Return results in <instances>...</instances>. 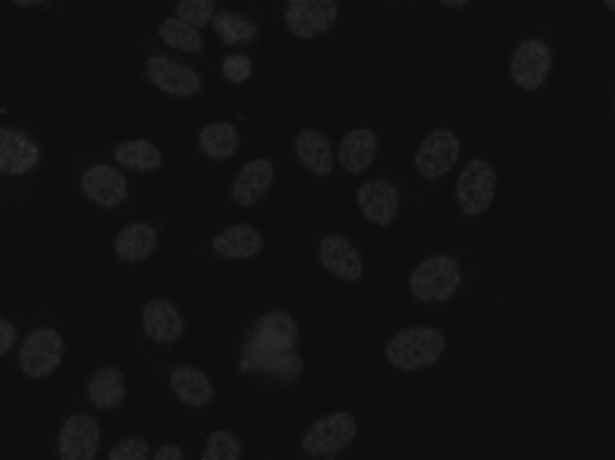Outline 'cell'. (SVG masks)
<instances>
[{
	"label": "cell",
	"mask_w": 615,
	"mask_h": 460,
	"mask_svg": "<svg viewBox=\"0 0 615 460\" xmlns=\"http://www.w3.org/2000/svg\"><path fill=\"white\" fill-rule=\"evenodd\" d=\"M264 241L259 229L249 224L227 227L212 239V248L225 259L246 260L259 256Z\"/></svg>",
	"instance_id": "cell-18"
},
{
	"label": "cell",
	"mask_w": 615,
	"mask_h": 460,
	"mask_svg": "<svg viewBox=\"0 0 615 460\" xmlns=\"http://www.w3.org/2000/svg\"><path fill=\"white\" fill-rule=\"evenodd\" d=\"M63 355L62 335L44 327L24 338L19 351L20 367L32 379L48 378L60 366Z\"/></svg>",
	"instance_id": "cell-5"
},
{
	"label": "cell",
	"mask_w": 615,
	"mask_h": 460,
	"mask_svg": "<svg viewBox=\"0 0 615 460\" xmlns=\"http://www.w3.org/2000/svg\"><path fill=\"white\" fill-rule=\"evenodd\" d=\"M212 30L226 45H247L255 40L259 28L255 22L237 12L221 10L212 19Z\"/></svg>",
	"instance_id": "cell-26"
},
{
	"label": "cell",
	"mask_w": 615,
	"mask_h": 460,
	"mask_svg": "<svg viewBox=\"0 0 615 460\" xmlns=\"http://www.w3.org/2000/svg\"><path fill=\"white\" fill-rule=\"evenodd\" d=\"M243 453L237 435L232 430L216 429L210 434L202 460H238Z\"/></svg>",
	"instance_id": "cell-29"
},
{
	"label": "cell",
	"mask_w": 615,
	"mask_h": 460,
	"mask_svg": "<svg viewBox=\"0 0 615 460\" xmlns=\"http://www.w3.org/2000/svg\"><path fill=\"white\" fill-rule=\"evenodd\" d=\"M445 350L446 339L434 327H406L386 343L385 357L395 369L415 373L436 365Z\"/></svg>",
	"instance_id": "cell-1"
},
{
	"label": "cell",
	"mask_w": 615,
	"mask_h": 460,
	"mask_svg": "<svg viewBox=\"0 0 615 460\" xmlns=\"http://www.w3.org/2000/svg\"><path fill=\"white\" fill-rule=\"evenodd\" d=\"M102 433L88 414L71 415L58 434L59 458L62 460H94L98 455Z\"/></svg>",
	"instance_id": "cell-9"
},
{
	"label": "cell",
	"mask_w": 615,
	"mask_h": 460,
	"mask_svg": "<svg viewBox=\"0 0 615 460\" xmlns=\"http://www.w3.org/2000/svg\"><path fill=\"white\" fill-rule=\"evenodd\" d=\"M84 196L105 209H113L128 199V180L116 167L93 165L82 176Z\"/></svg>",
	"instance_id": "cell-14"
},
{
	"label": "cell",
	"mask_w": 615,
	"mask_h": 460,
	"mask_svg": "<svg viewBox=\"0 0 615 460\" xmlns=\"http://www.w3.org/2000/svg\"><path fill=\"white\" fill-rule=\"evenodd\" d=\"M115 161L140 174L156 172L163 164V154L158 148L149 140H129L117 144L114 151Z\"/></svg>",
	"instance_id": "cell-24"
},
{
	"label": "cell",
	"mask_w": 615,
	"mask_h": 460,
	"mask_svg": "<svg viewBox=\"0 0 615 460\" xmlns=\"http://www.w3.org/2000/svg\"><path fill=\"white\" fill-rule=\"evenodd\" d=\"M377 149L376 132L368 128H358L348 131L343 138L338 157L347 174L359 176L371 166Z\"/></svg>",
	"instance_id": "cell-20"
},
{
	"label": "cell",
	"mask_w": 615,
	"mask_h": 460,
	"mask_svg": "<svg viewBox=\"0 0 615 460\" xmlns=\"http://www.w3.org/2000/svg\"><path fill=\"white\" fill-rule=\"evenodd\" d=\"M357 430L355 416L338 411L311 423L300 441V449L314 458L336 455L352 445Z\"/></svg>",
	"instance_id": "cell-3"
},
{
	"label": "cell",
	"mask_w": 615,
	"mask_h": 460,
	"mask_svg": "<svg viewBox=\"0 0 615 460\" xmlns=\"http://www.w3.org/2000/svg\"><path fill=\"white\" fill-rule=\"evenodd\" d=\"M17 332L11 322L5 318L0 319V358H4L9 351L14 346Z\"/></svg>",
	"instance_id": "cell-33"
},
{
	"label": "cell",
	"mask_w": 615,
	"mask_h": 460,
	"mask_svg": "<svg viewBox=\"0 0 615 460\" xmlns=\"http://www.w3.org/2000/svg\"><path fill=\"white\" fill-rule=\"evenodd\" d=\"M154 460H184L185 453L177 445L165 444L153 456Z\"/></svg>",
	"instance_id": "cell-34"
},
{
	"label": "cell",
	"mask_w": 615,
	"mask_h": 460,
	"mask_svg": "<svg viewBox=\"0 0 615 460\" xmlns=\"http://www.w3.org/2000/svg\"><path fill=\"white\" fill-rule=\"evenodd\" d=\"M215 0H179L176 15L198 30L209 26L214 16Z\"/></svg>",
	"instance_id": "cell-30"
},
{
	"label": "cell",
	"mask_w": 615,
	"mask_h": 460,
	"mask_svg": "<svg viewBox=\"0 0 615 460\" xmlns=\"http://www.w3.org/2000/svg\"><path fill=\"white\" fill-rule=\"evenodd\" d=\"M144 67L149 80L164 93L188 98L202 90L198 72L170 58L152 56Z\"/></svg>",
	"instance_id": "cell-12"
},
{
	"label": "cell",
	"mask_w": 615,
	"mask_h": 460,
	"mask_svg": "<svg viewBox=\"0 0 615 460\" xmlns=\"http://www.w3.org/2000/svg\"><path fill=\"white\" fill-rule=\"evenodd\" d=\"M40 163V150L23 132L0 129V173L9 176H23Z\"/></svg>",
	"instance_id": "cell-15"
},
{
	"label": "cell",
	"mask_w": 615,
	"mask_h": 460,
	"mask_svg": "<svg viewBox=\"0 0 615 460\" xmlns=\"http://www.w3.org/2000/svg\"><path fill=\"white\" fill-rule=\"evenodd\" d=\"M298 337L299 327L292 314L272 309L257 320L248 347L263 354L292 353Z\"/></svg>",
	"instance_id": "cell-8"
},
{
	"label": "cell",
	"mask_w": 615,
	"mask_h": 460,
	"mask_svg": "<svg viewBox=\"0 0 615 460\" xmlns=\"http://www.w3.org/2000/svg\"><path fill=\"white\" fill-rule=\"evenodd\" d=\"M460 155L461 142L454 132L436 129L421 142L415 155V167L422 178L436 180L451 172Z\"/></svg>",
	"instance_id": "cell-7"
},
{
	"label": "cell",
	"mask_w": 615,
	"mask_h": 460,
	"mask_svg": "<svg viewBox=\"0 0 615 460\" xmlns=\"http://www.w3.org/2000/svg\"><path fill=\"white\" fill-rule=\"evenodd\" d=\"M497 174L493 166L482 160L470 161L457 179L456 199L468 216L486 213L496 198Z\"/></svg>",
	"instance_id": "cell-4"
},
{
	"label": "cell",
	"mask_w": 615,
	"mask_h": 460,
	"mask_svg": "<svg viewBox=\"0 0 615 460\" xmlns=\"http://www.w3.org/2000/svg\"><path fill=\"white\" fill-rule=\"evenodd\" d=\"M243 368L279 373L286 380H295L305 371L304 362L294 354V351L286 354H263L249 347Z\"/></svg>",
	"instance_id": "cell-27"
},
{
	"label": "cell",
	"mask_w": 615,
	"mask_h": 460,
	"mask_svg": "<svg viewBox=\"0 0 615 460\" xmlns=\"http://www.w3.org/2000/svg\"><path fill=\"white\" fill-rule=\"evenodd\" d=\"M323 269L346 283H356L365 272L360 251L341 235H326L319 244Z\"/></svg>",
	"instance_id": "cell-13"
},
{
	"label": "cell",
	"mask_w": 615,
	"mask_h": 460,
	"mask_svg": "<svg viewBox=\"0 0 615 460\" xmlns=\"http://www.w3.org/2000/svg\"><path fill=\"white\" fill-rule=\"evenodd\" d=\"M161 38L176 50L191 55L202 51L203 42L198 28L178 17H167L159 26Z\"/></svg>",
	"instance_id": "cell-28"
},
{
	"label": "cell",
	"mask_w": 615,
	"mask_h": 460,
	"mask_svg": "<svg viewBox=\"0 0 615 460\" xmlns=\"http://www.w3.org/2000/svg\"><path fill=\"white\" fill-rule=\"evenodd\" d=\"M223 75L233 83H243L252 74V63L249 57L233 55L224 59Z\"/></svg>",
	"instance_id": "cell-32"
},
{
	"label": "cell",
	"mask_w": 615,
	"mask_h": 460,
	"mask_svg": "<svg viewBox=\"0 0 615 460\" xmlns=\"http://www.w3.org/2000/svg\"><path fill=\"white\" fill-rule=\"evenodd\" d=\"M552 66L548 45L541 40H529L517 48L511 60V76L518 87L533 92L545 83Z\"/></svg>",
	"instance_id": "cell-10"
},
{
	"label": "cell",
	"mask_w": 615,
	"mask_h": 460,
	"mask_svg": "<svg viewBox=\"0 0 615 460\" xmlns=\"http://www.w3.org/2000/svg\"><path fill=\"white\" fill-rule=\"evenodd\" d=\"M90 402L96 410H114L126 399V377L116 367H105L96 371L88 385Z\"/></svg>",
	"instance_id": "cell-23"
},
{
	"label": "cell",
	"mask_w": 615,
	"mask_h": 460,
	"mask_svg": "<svg viewBox=\"0 0 615 460\" xmlns=\"http://www.w3.org/2000/svg\"><path fill=\"white\" fill-rule=\"evenodd\" d=\"M470 2H472V0H440V3H442L443 5L454 9L462 8Z\"/></svg>",
	"instance_id": "cell-36"
},
{
	"label": "cell",
	"mask_w": 615,
	"mask_h": 460,
	"mask_svg": "<svg viewBox=\"0 0 615 460\" xmlns=\"http://www.w3.org/2000/svg\"><path fill=\"white\" fill-rule=\"evenodd\" d=\"M294 150L298 162L308 173L328 177L334 167L333 151L328 138L312 129L300 130L296 135Z\"/></svg>",
	"instance_id": "cell-19"
},
{
	"label": "cell",
	"mask_w": 615,
	"mask_h": 460,
	"mask_svg": "<svg viewBox=\"0 0 615 460\" xmlns=\"http://www.w3.org/2000/svg\"><path fill=\"white\" fill-rule=\"evenodd\" d=\"M614 111H615V98H614Z\"/></svg>",
	"instance_id": "cell-38"
},
{
	"label": "cell",
	"mask_w": 615,
	"mask_h": 460,
	"mask_svg": "<svg viewBox=\"0 0 615 460\" xmlns=\"http://www.w3.org/2000/svg\"><path fill=\"white\" fill-rule=\"evenodd\" d=\"M460 262L448 256L433 257L421 262L410 275V293L421 304L445 302L456 295L462 285Z\"/></svg>",
	"instance_id": "cell-2"
},
{
	"label": "cell",
	"mask_w": 615,
	"mask_h": 460,
	"mask_svg": "<svg viewBox=\"0 0 615 460\" xmlns=\"http://www.w3.org/2000/svg\"><path fill=\"white\" fill-rule=\"evenodd\" d=\"M151 447L143 438H128L118 443L108 456L110 460H147Z\"/></svg>",
	"instance_id": "cell-31"
},
{
	"label": "cell",
	"mask_w": 615,
	"mask_h": 460,
	"mask_svg": "<svg viewBox=\"0 0 615 460\" xmlns=\"http://www.w3.org/2000/svg\"><path fill=\"white\" fill-rule=\"evenodd\" d=\"M602 3H604V5L611 10V11H615V0H602Z\"/></svg>",
	"instance_id": "cell-37"
},
{
	"label": "cell",
	"mask_w": 615,
	"mask_h": 460,
	"mask_svg": "<svg viewBox=\"0 0 615 460\" xmlns=\"http://www.w3.org/2000/svg\"><path fill=\"white\" fill-rule=\"evenodd\" d=\"M10 2L19 8H33L52 2V0H10Z\"/></svg>",
	"instance_id": "cell-35"
},
{
	"label": "cell",
	"mask_w": 615,
	"mask_h": 460,
	"mask_svg": "<svg viewBox=\"0 0 615 460\" xmlns=\"http://www.w3.org/2000/svg\"><path fill=\"white\" fill-rule=\"evenodd\" d=\"M143 330L159 344H173L186 331V322L178 309L167 299H153L142 311Z\"/></svg>",
	"instance_id": "cell-17"
},
{
	"label": "cell",
	"mask_w": 615,
	"mask_h": 460,
	"mask_svg": "<svg viewBox=\"0 0 615 460\" xmlns=\"http://www.w3.org/2000/svg\"><path fill=\"white\" fill-rule=\"evenodd\" d=\"M172 389L178 401L190 408H204L212 403L213 385L206 371L191 366H176L172 370Z\"/></svg>",
	"instance_id": "cell-21"
},
{
	"label": "cell",
	"mask_w": 615,
	"mask_h": 460,
	"mask_svg": "<svg viewBox=\"0 0 615 460\" xmlns=\"http://www.w3.org/2000/svg\"><path fill=\"white\" fill-rule=\"evenodd\" d=\"M340 15L335 0H287L285 26L296 38L312 40L328 33Z\"/></svg>",
	"instance_id": "cell-6"
},
{
	"label": "cell",
	"mask_w": 615,
	"mask_h": 460,
	"mask_svg": "<svg viewBox=\"0 0 615 460\" xmlns=\"http://www.w3.org/2000/svg\"><path fill=\"white\" fill-rule=\"evenodd\" d=\"M274 175V166L267 157L247 163L234 180L233 199L243 208H251L268 196Z\"/></svg>",
	"instance_id": "cell-16"
},
{
	"label": "cell",
	"mask_w": 615,
	"mask_h": 460,
	"mask_svg": "<svg viewBox=\"0 0 615 460\" xmlns=\"http://www.w3.org/2000/svg\"><path fill=\"white\" fill-rule=\"evenodd\" d=\"M356 202L365 220L379 227L390 226L400 211V191L385 179L366 181L356 191Z\"/></svg>",
	"instance_id": "cell-11"
},
{
	"label": "cell",
	"mask_w": 615,
	"mask_h": 460,
	"mask_svg": "<svg viewBox=\"0 0 615 460\" xmlns=\"http://www.w3.org/2000/svg\"><path fill=\"white\" fill-rule=\"evenodd\" d=\"M158 245V233L144 222L126 226L115 239V251L120 260L138 263L147 260Z\"/></svg>",
	"instance_id": "cell-22"
},
{
	"label": "cell",
	"mask_w": 615,
	"mask_h": 460,
	"mask_svg": "<svg viewBox=\"0 0 615 460\" xmlns=\"http://www.w3.org/2000/svg\"><path fill=\"white\" fill-rule=\"evenodd\" d=\"M199 148L213 161H227L239 148L237 129L226 122H213L204 126L199 135Z\"/></svg>",
	"instance_id": "cell-25"
}]
</instances>
